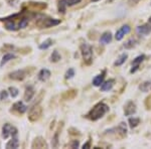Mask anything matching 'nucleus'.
<instances>
[{
  "instance_id": "1",
  "label": "nucleus",
  "mask_w": 151,
  "mask_h": 149,
  "mask_svg": "<svg viewBox=\"0 0 151 149\" xmlns=\"http://www.w3.org/2000/svg\"><path fill=\"white\" fill-rule=\"evenodd\" d=\"M0 21L4 22V27L9 31H16L26 27L28 24V17L25 16V12L16 13L7 16L5 18H0Z\"/></svg>"
},
{
  "instance_id": "2",
  "label": "nucleus",
  "mask_w": 151,
  "mask_h": 149,
  "mask_svg": "<svg viewBox=\"0 0 151 149\" xmlns=\"http://www.w3.org/2000/svg\"><path fill=\"white\" fill-rule=\"evenodd\" d=\"M108 111H109L108 105L105 104L104 102H100V103L95 105L94 108L88 113L87 117L92 121H97L99 119H101Z\"/></svg>"
},
{
  "instance_id": "3",
  "label": "nucleus",
  "mask_w": 151,
  "mask_h": 149,
  "mask_svg": "<svg viewBox=\"0 0 151 149\" xmlns=\"http://www.w3.org/2000/svg\"><path fill=\"white\" fill-rule=\"evenodd\" d=\"M81 53L84 62L86 65H91L93 62V48L87 42H83L81 45Z\"/></svg>"
},
{
  "instance_id": "4",
  "label": "nucleus",
  "mask_w": 151,
  "mask_h": 149,
  "mask_svg": "<svg viewBox=\"0 0 151 149\" xmlns=\"http://www.w3.org/2000/svg\"><path fill=\"white\" fill-rule=\"evenodd\" d=\"M60 23V19L55 18H42L36 21V25L40 28H50L52 26L58 25Z\"/></svg>"
},
{
  "instance_id": "5",
  "label": "nucleus",
  "mask_w": 151,
  "mask_h": 149,
  "mask_svg": "<svg viewBox=\"0 0 151 149\" xmlns=\"http://www.w3.org/2000/svg\"><path fill=\"white\" fill-rule=\"evenodd\" d=\"M42 115V107L40 105H35L30 109L28 113V120L30 122H36L40 120Z\"/></svg>"
},
{
  "instance_id": "6",
  "label": "nucleus",
  "mask_w": 151,
  "mask_h": 149,
  "mask_svg": "<svg viewBox=\"0 0 151 149\" xmlns=\"http://www.w3.org/2000/svg\"><path fill=\"white\" fill-rule=\"evenodd\" d=\"M17 132L18 131L15 127L12 126L11 124H9V123H6L2 127V138L7 139L9 136L14 137V136L17 135Z\"/></svg>"
},
{
  "instance_id": "7",
  "label": "nucleus",
  "mask_w": 151,
  "mask_h": 149,
  "mask_svg": "<svg viewBox=\"0 0 151 149\" xmlns=\"http://www.w3.org/2000/svg\"><path fill=\"white\" fill-rule=\"evenodd\" d=\"M82 0H60L58 3V8L60 13H65L68 6H73L80 3Z\"/></svg>"
},
{
  "instance_id": "8",
  "label": "nucleus",
  "mask_w": 151,
  "mask_h": 149,
  "mask_svg": "<svg viewBox=\"0 0 151 149\" xmlns=\"http://www.w3.org/2000/svg\"><path fill=\"white\" fill-rule=\"evenodd\" d=\"M8 78L13 81H23L26 78V71L24 70H18L14 71L8 75Z\"/></svg>"
},
{
  "instance_id": "9",
  "label": "nucleus",
  "mask_w": 151,
  "mask_h": 149,
  "mask_svg": "<svg viewBox=\"0 0 151 149\" xmlns=\"http://www.w3.org/2000/svg\"><path fill=\"white\" fill-rule=\"evenodd\" d=\"M130 30H131V27L128 25V24H125V25L121 26V27L117 30V32L115 35V38L117 40H122L124 36L130 32Z\"/></svg>"
},
{
  "instance_id": "10",
  "label": "nucleus",
  "mask_w": 151,
  "mask_h": 149,
  "mask_svg": "<svg viewBox=\"0 0 151 149\" xmlns=\"http://www.w3.org/2000/svg\"><path fill=\"white\" fill-rule=\"evenodd\" d=\"M136 32L142 36L148 35L149 33H151V24L148 22V23H145V24H142V25L138 26V27L136 28Z\"/></svg>"
},
{
  "instance_id": "11",
  "label": "nucleus",
  "mask_w": 151,
  "mask_h": 149,
  "mask_svg": "<svg viewBox=\"0 0 151 149\" xmlns=\"http://www.w3.org/2000/svg\"><path fill=\"white\" fill-rule=\"evenodd\" d=\"M136 113V105L132 101H128L124 106V114L125 116H131Z\"/></svg>"
},
{
  "instance_id": "12",
  "label": "nucleus",
  "mask_w": 151,
  "mask_h": 149,
  "mask_svg": "<svg viewBox=\"0 0 151 149\" xmlns=\"http://www.w3.org/2000/svg\"><path fill=\"white\" fill-rule=\"evenodd\" d=\"M48 145L47 141L42 137H36L31 144V148H47Z\"/></svg>"
},
{
  "instance_id": "13",
  "label": "nucleus",
  "mask_w": 151,
  "mask_h": 149,
  "mask_svg": "<svg viewBox=\"0 0 151 149\" xmlns=\"http://www.w3.org/2000/svg\"><path fill=\"white\" fill-rule=\"evenodd\" d=\"M144 58H145V55H138V57L133 60L132 62V69H131V71H130L131 74H134V73L137 72L138 69H139V67H140V63L144 60Z\"/></svg>"
},
{
  "instance_id": "14",
  "label": "nucleus",
  "mask_w": 151,
  "mask_h": 149,
  "mask_svg": "<svg viewBox=\"0 0 151 149\" xmlns=\"http://www.w3.org/2000/svg\"><path fill=\"white\" fill-rule=\"evenodd\" d=\"M26 110H27V107H26L22 102H16V103H14L13 106H12L11 112L13 111L18 114H23L26 112Z\"/></svg>"
},
{
  "instance_id": "15",
  "label": "nucleus",
  "mask_w": 151,
  "mask_h": 149,
  "mask_svg": "<svg viewBox=\"0 0 151 149\" xmlns=\"http://www.w3.org/2000/svg\"><path fill=\"white\" fill-rule=\"evenodd\" d=\"M35 94V89H33V87L29 86L25 89V92H24V96H23V100L25 102H29L31 101V99L33 98Z\"/></svg>"
},
{
  "instance_id": "16",
  "label": "nucleus",
  "mask_w": 151,
  "mask_h": 149,
  "mask_svg": "<svg viewBox=\"0 0 151 149\" xmlns=\"http://www.w3.org/2000/svg\"><path fill=\"white\" fill-rule=\"evenodd\" d=\"M105 75H106V71H103L100 75L96 76L93 80V85L95 87H101V85L104 83L105 79Z\"/></svg>"
},
{
  "instance_id": "17",
  "label": "nucleus",
  "mask_w": 151,
  "mask_h": 149,
  "mask_svg": "<svg viewBox=\"0 0 151 149\" xmlns=\"http://www.w3.org/2000/svg\"><path fill=\"white\" fill-rule=\"evenodd\" d=\"M111 41H112V33L110 31L104 32L101 37H100V43H102V45H108Z\"/></svg>"
},
{
  "instance_id": "18",
  "label": "nucleus",
  "mask_w": 151,
  "mask_h": 149,
  "mask_svg": "<svg viewBox=\"0 0 151 149\" xmlns=\"http://www.w3.org/2000/svg\"><path fill=\"white\" fill-rule=\"evenodd\" d=\"M114 84H115V80H113V79L106 81V82H104L103 84L101 85V91L102 92L110 91L112 88L114 87Z\"/></svg>"
},
{
  "instance_id": "19",
  "label": "nucleus",
  "mask_w": 151,
  "mask_h": 149,
  "mask_svg": "<svg viewBox=\"0 0 151 149\" xmlns=\"http://www.w3.org/2000/svg\"><path fill=\"white\" fill-rule=\"evenodd\" d=\"M50 72L47 69H42V70H40V72L38 73V80L41 81V82H45L47 80L50 79Z\"/></svg>"
},
{
  "instance_id": "20",
  "label": "nucleus",
  "mask_w": 151,
  "mask_h": 149,
  "mask_svg": "<svg viewBox=\"0 0 151 149\" xmlns=\"http://www.w3.org/2000/svg\"><path fill=\"white\" fill-rule=\"evenodd\" d=\"M28 5L32 8L36 9V10H43V9L47 8V3H43V2H28Z\"/></svg>"
},
{
  "instance_id": "21",
  "label": "nucleus",
  "mask_w": 151,
  "mask_h": 149,
  "mask_svg": "<svg viewBox=\"0 0 151 149\" xmlns=\"http://www.w3.org/2000/svg\"><path fill=\"white\" fill-rule=\"evenodd\" d=\"M62 127H63V123H60V125L58 126V128L57 132H55V136L52 137V147H58V136H60V130H62Z\"/></svg>"
},
{
  "instance_id": "22",
  "label": "nucleus",
  "mask_w": 151,
  "mask_h": 149,
  "mask_svg": "<svg viewBox=\"0 0 151 149\" xmlns=\"http://www.w3.org/2000/svg\"><path fill=\"white\" fill-rule=\"evenodd\" d=\"M127 58H128L127 53H122L120 57L117 58L116 62L114 63V66H115V67H120V66H122L123 63L126 62V60H127Z\"/></svg>"
},
{
  "instance_id": "23",
  "label": "nucleus",
  "mask_w": 151,
  "mask_h": 149,
  "mask_svg": "<svg viewBox=\"0 0 151 149\" xmlns=\"http://www.w3.org/2000/svg\"><path fill=\"white\" fill-rule=\"evenodd\" d=\"M53 40H52V38H47V40H45V41H43L42 43H40V50H47L48 48H50L52 45H53Z\"/></svg>"
},
{
  "instance_id": "24",
  "label": "nucleus",
  "mask_w": 151,
  "mask_h": 149,
  "mask_svg": "<svg viewBox=\"0 0 151 149\" xmlns=\"http://www.w3.org/2000/svg\"><path fill=\"white\" fill-rule=\"evenodd\" d=\"M77 95V91L76 90H70V91H67L63 94V99L65 100H70V99H74Z\"/></svg>"
},
{
  "instance_id": "25",
  "label": "nucleus",
  "mask_w": 151,
  "mask_h": 149,
  "mask_svg": "<svg viewBox=\"0 0 151 149\" xmlns=\"http://www.w3.org/2000/svg\"><path fill=\"white\" fill-rule=\"evenodd\" d=\"M13 58H15V55H14L13 53H6V55H4L1 60V63H0V67L4 66L6 63H8L9 60H13Z\"/></svg>"
},
{
  "instance_id": "26",
  "label": "nucleus",
  "mask_w": 151,
  "mask_h": 149,
  "mask_svg": "<svg viewBox=\"0 0 151 149\" xmlns=\"http://www.w3.org/2000/svg\"><path fill=\"white\" fill-rule=\"evenodd\" d=\"M18 146H19V141L15 136L6 144V148H18Z\"/></svg>"
},
{
  "instance_id": "27",
  "label": "nucleus",
  "mask_w": 151,
  "mask_h": 149,
  "mask_svg": "<svg viewBox=\"0 0 151 149\" xmlns=\"http://www.w3.org/2000/svg\"><path fill=\"white\" fill-rule=\"evenodd\" d=\"M136 45H137V41H136L135 38H130V40H128L124 43V48L126 50H131V48H135Z\"/></svg>"
},
{
  "instance_id": "28",
  "label": "nucleus",
  "mask_w": 151,
  "mask_h": 149,
  "mask_svg": "<svg viewBox=\"0 0 151 149\" xmlns=\"http://www.w3.org/2000/svg\"><path fill=\"white\" fill-rule=\"evenodd\" d=\"M116 130L122 136H125L126 134H127V127H126V124L124 123V122H121V123L119 124V126L116 128Z\"/></svg>"
},
{
  "instance_id": "29",
  "label": "nucleus",
  "mask_w": 151,
  "mask_h": 149,
  "mask_svg": "<svg viewBox=\"0 0 151 149\" xmlns=\"http://www.w3.org/2000/svg\"><path fill=\"white\" fill-rule=\"evenodd\" d=\"M60 60H62V55H60V53H58L57 50H55L52 52V55H50V62L58 63V62H60Z\"/></svg>"
},
{
  "instance_id": "30",
  "label": "nucleus",
  "mask_w": 151,
  "mask_h": 149,
  "mask_svg": "<svg viewBox=\"0 0 151 149\" xmlns=\"http://www.w3.org/2000/svg\"><path fill=\"white\" fill-rule=\"evenodd\" d=\"M128 122H129V125H130L131 128H135V127L138 126V124L140 123V119L133 117V118H129V121Z\"/></svg>"
},
{
  "instance_id": "31",
  "label": "nucleus",
  "mask_w": 151,
  "mask_h": 149,
  "mask_svg": "<svg viewBox=\"0 0 151 149\" xmlns=\"http://www.w3.org/2000/svg\"><path fill=\"white\" fill-rule=\"evenodd\" d=\"M150 84H151L150 81H146V82L142 83V84H141L140 86H139L140 91H141V92H144V93H146V92L148 91V89H149Z\"/></svg>"
},
{
  "instance_id": "32",
  "label": "nucleus",
  "mask_w": 151,
  "mask_h": 149,
  "mask_svg": "<svg viewBox=\"0 0 151 149\" xmlns=\"http://www.w3.org/2000/svg\"><path fill=\"white\" fill-rule=\"evenodd\" d=\"M13 50V45H10V43H4L3 46L0 48V52L4 53V52H9V50Z\"/></svg>"
},
{
  "instance_id": "33",
  "label": "nucleus",
  "mask_w": 151,
  "mask_h": 149,
  "mask_svg": "<svg viewBox=\"0 0 151 149\" xmlns=\"http://www.w3.org/2000/svg\"><path fill=\"white\" fill-rule=\"evenodd\" d=\"M8 91L10 92V95H11V97L12 98H15V97H17L18 96V94H19V91H18V89H16L15 87H9V89H8Z\"/></svg>"
},
{
  "instance_id": "34",
  "label": "nucleus",
  "mask_w": 151,
  "mask_h": 149,
  "mask_svg": "<svg viewBox=\"0 0 151 149\" xmlns=\"http://www.w3.org/2000/svg\"><path fill=\"white\" fill-rule=\"evenodd\" d=\"M74 76H75V70L70 68V69L67 71V73H65V78L67 80H69V79H72Z\"/></svg>"
},
{
  "instance_id": "35",
  "label": "nucleus",
  "mask_w": 151,
  "mask_h": 149,
  "mask_svg": "<svg viewBox=\"0 0 151 149\" xmlns=\"http://www.w3.org/2000/svg\"><path fill=\"white\" fill-rule=\"evenodd\" d=\"M31 48H18V53H22V55H25V53H30Z\"/></svg>"
},
{
  "instance_id": "36",
  "label": "nucleus",
  "mask_w": 151,
  "mask_h": 149,
  "mask_svg": "<svg viewBox=\"0 0 151 149\" xmlns=\"http://www.w3.org/2000/svg\"><path fill=\"white\" fill-rule=\"evenodd\" d=\"M7 97H8V92L3 90V91L0 92V99L1 100H6Z\"/></svg>"
},
{
  "instance_id": "37",
  "label": "nucleus",
  "mask_w": 151,
  "mask_h": 149,
  "mask_svg": "<svg viewBox=\"0 0 151 149\" xmlns=\"http://www.w3.org/2000/svg\"><path fill=\"white\" fill-rule=\"evenodd\" d=\"M79 145H80V141L79 140H73L72 142H70V148H78V147H79Z\"/></svg>"
},
{
  "instance_id": "38",
  "label": "nucleus",
  "mask_w": 151,
  "mask_h": 149,
  "mask_svg": "<svg viewBox=\"0 0 151 149\" xmlns=\"http://www.w3.org/2000/svg\"><path fill=\"white\" fill-rule=\"evenodd\" d=\"M90 143H91V141H88V142L86 143V144H84V145H83V148H90Z\"/></svg>"
},
{
  "instance_id": "39",
  "label": "nucleus",
  "mask_w": 151,
  "mask_h": 149,
  "mask_svg": "<svg viewBox=\"0 0 151 149\" xmlns=\"http://www.w3.org/2000/svg\"><path fill=\"white\" fill-rule=\"evenodd\" d=\"M148 22H149V23L151 24V16H150V17H149V19H148Z\"/></svg>"
},
{
  "instance_id": "40",
  "label": "nucleus",
  "mask_w": 151,
  "mask_h": 149,
  "mask_svg": "<svg viewBox=\"0 0 151 149\" xmlns=\"http://www.w3.org/2000/svg\"><path fill=\"white\" fill-rule=\"evenodd\" d=\"M93 2H97V1H99V0H92Z\"/></svg>"
},
{
  "instance_id": "41",
  "label": "nucleus",
  "mask_w": 151,
  "mask_h": 149,
  "mask_svg": "<svg viewBox=\"0 0 151 149\" xmlns=\"http://www.w3.org/2000/svg\"><path fill=\"white\" fill-rule=\"evenodd\" d=\"M108 1H110V2H112V1H114V0H108Z\"/></svg>"
}]
</instances>
